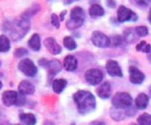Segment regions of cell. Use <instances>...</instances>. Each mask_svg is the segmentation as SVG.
I'll list each match as a JSON object with an SVG mask.
<instances>
[{"instance_id": "obj_43", "label": "cell", "mask_w": 151, "mask_h": 125, "mask_svg": "<svg viewBox=\"0 0 151 125\" xmlns=\"http://www.w3.org/2000/svg\"><path fill=\"white\" fill-rule=\"evenodd\" d=\"M2 87H3V84H2V82L0 81V90L2 89Z\"/></svg>"}, {"instance_id": "obj_26", "label": "cell", "mask_w": 151, "mask_h": 125, "mask_svg": "<svg viewBox=\"0 0 151 125\" xmlns=\"http://www.w3.org/2000/svg\"><path fill=\"white\" fill-rule=\"evenodd\" d=\"M137 123L139 125H151V116L148 113L141 115L137 118Z\"/></svg>"}, {"instance_id": "obj_19", "label": "cell", "mask_w": 151, "mask_h": 125, "mask_svg": "<svg viewBox=\"0 0 151 125\" xmlns=\"http://www.w3.org/2000/svg\"><path fill=\"white\" fill-rule=\"evenodd\" d=\"M28 47L34 51H39L41 49V39L38 34H34L28 40Z\"/></svg>"}, {"instance_id": "obj_3", "label": "cell", "mask_w": 151, "mask_h": 125, "mask_svg": "<svg viewBox=\"0 0 151 125\" xmlns=\"http://www.w3.org/2000/svg\"><path fill=\"white\" fill-rule=\"evenodd\" d=\"M85 19H86L85 11L81 7L76 6L71 10L70 18L66 21V27L70 30L77 29L83 25Z\"/></svg>"}, {"instance_id": "obj_10", "label": "cell", "mask_w": 151, "mask_h": 125, "mask_svg": "<svg viewBox=\"0 0 151 125\" xmlns=\"http://www.w3.org/2000/svg\"><path fill=\"white\" fill-rule=\"evenodd\" d=\"M106 71L107 73L111 77H123L122 70L119 63L115 60H108L106 63Z\"/></svg>"}, {"instance_id": "obj_42", "label": "cell", "mask_w": 151, "mask_h": 125, "mask_svg": "<svg viewBox=\"0 0 151 125\" xmlns=\"http://www.w3.org/2000/svg\"><path fill=\"white\" fill-rule=\"evenodd\" d=\"M149 92H150V95L151 97V86H150V88H149Z\"/></svg>"}, {"instance_id": "obj_5", "label": "cell", "mask_w": 151, "mask_h": 125, "mask_svg": "<svg viewBox=\"0 0 151 125\" xmlns=\"http://www.w3.org/2000/svg\"><path fill=\"white\" fill-rule=\"evenodd\" d=\"M18 69L26 76L27 77H35L37 74L38 69L35 63L28 58H25L20 60V62L18 64Z\"/></svg>"}, {"instance_id": "obj_13", "label": "cell", "mask_w": 151, "mask_h": 125, "mask_svg": "<svg viewBox=\"0 0 151 125\" xmlns=\"http://www.w3.org/2000/svg\"><path fill=\"white\" fill-rule=\"evenodd\" d=\"M19 94L15 91H5L2 94V101L3 104L6 107H11L12 105H16L18 100Z\"/></svg>"}, {"instance_id": "obj_2", "label": "cell", "mask_w": 151, "mask_h": 125, "mask_svg": "<svg viewBox=\"0 0 151 125\" xmlns=\"http://www.w3.org/2000/svg\"><path fill=\"white\" fill-rule=\"evenodd\" d=\"M73 97L80 114L86 115L96 109V98L90 92L80 90L77 91Z\"/></svg>"}, {"instance_id": "obj_31", "label": "cell", "mask_w": 151, "mask_h": 125, "mask_svg": "<svg viewBox=\"0 0 151 125\" xmlns=\"http://www.w3.org/2000/svg\"><path fill=\"white\" fill-rule=\"evenodd\" d=\"M50 21H51V24L57 27V28H59L60 27V19L59 17L55 14V13H52L51 16H50Z\"/></svg>"}, {"instance_id": "obj_20", "label": "cell", "mask_w": 151, "mask_h": 125, "mask_svg": "<svg viewBox=\"0 0 151 125\" xmlns=\"http://www.w3.org/2000/svg\"><path fill=\"white\" fill-rule=\"evenodd\" d=\"M19 121L25 125H35L36 117L32 113H21L19 116Z\"/></svg>"}, {"instance_id": "obj_36", "label": "cell", "mask_w": 151, "mask_h": 125, "mask_svg": "<svg viewBox=\"0 0 151 125\" xmlns=\"http://www.w3.org/2000/svg\"><path fill=\"white\" fill-rule=\"evenodd\" d=\"M106 4L108 7L115 8L116 7V1L115 0H106Z\"/></svg>"}, {"instance_id": "obj_35", "label": "cell", "mask_w": 151, "mask_h": 125, "mask_svg": "<svg viewBox=\"0 0 151 125\" xmlns=\"http://www.w3.org/2000/svg\"><path fill=\"white\" fill-rule=\"evenodd\" d=\"M146 44H147V42H146L145 41H142L139 44H137V46H136V50H137V51H142Z\"/></svg>"}, {"instance_id": "obj_12", "label": "cell", "mask_w": 151, "mask_h": 125, "mask_svg": "<svg viewBox=\"0 0 151 125\" xmlns=\"http://www.w3.org/2000/svg\"><path fill=\"white\" fill-rule=\"evenodd\" d=\"M129 79L131 83L134 85H140L142 84L145 79V75L142 73L139 69H137L134 66H131L129 68Z\"/></svg>"}, {"instance_id": "obj_29", "label": "cell", "mask_w": 151, "mask_h": 125, "mask_svg": "<svg viewBox=\"0 0 151 125\" xmlns=\"http://www.w3.org/2000/svg\"><path fill=\"white\" fill-rule=\"evenodd\" d=\"M135 31H136V34L139 37H144V36H147L148 34H149V29L147 26H139L135 28Z\"/></svg>"}, {"instance_id": "obj_33", "label": "cell", "mask_w": 151, "mask_h": 125, "mask_svg": "<svg viewBox=\"0 0 151 125\" xmlns=\"http://www.w3.org/2000/svg\"><path fill=\"white\" fill-rule=\"evenodd\" d=\"M134 1L140 6H145V7L148 6L151 2V0H134Z\"/></svg>"}, {"instance_id": "obj_39", "label": "cell", "mask_w": 151, "mask_h": 125, "mask_svg": "<svg viewBox=\"0 0 151 125\" xmlns=\"http://www.w3.org/2000/svg\"><path fill=\"white\" fill-rule=\"evenodd\" d=\"M66 11L65 10V11H63L62 12H61V14H60V17H59V19H60V21H63L64 19H65V16L66 15Z\"/></svg>"}, {"instance_id": "obj_11", "label": "cell", "mask_w": 151, "mask_h": 125, "mask_svg": "<svg viewBox=\"0 0 151 125\" xmlns=\"http://www.w3.org/2000/svg\"><path fill=\"white\" fill-rule=\"evenodd\" d=\"M43 44L46 47L47 50L52 55H58L62 52L61 46L56 41V40L53 37L46 38L43 41Z\"/></svg>"}, {"instance_id": "obj_38", "label": "cell", "mask_w": 151, "mask_h": 125, "mask_svg": "<svg viewBox=\"0 0 151 125\" xmlns=\"http://www.w3.org/2000/svg\"><path fill=\"white\" fill-rule=\"evenodd\" d=\"M76 1H79V0H63V4L65 5H68V4H73V3H74Z\"/></svg>"}, {"instance_id": "obj_23", "label": "cell", "mask_w": 151, "mask_h": 125, "mask_svg": "<svg viewBox=\"0 0 151 125\" xmlns=\"http://www.w3.org/2000/svg\"><path fill=\"white\" fill-rule=\"evenodd\" d=\"M137 34L135 29L133 28H127L124 31V40L127 43H134L137 39Z\"/></svg>"}, {"instance_id": "obj_17", "label": "cell", "mask_w": 151, "mask_h": 125, "mask_svg": "<svg viewBox=\"0 0 151 125\" xmlns=\"http://www.w3.org/2000/svg\"><path fill=\"white\" fill-rule=\"evenodd\" d=\"M111 93V84L108 81L102 83V85L97 89V94L101 99L110 98Z\"/></svg>"}, {"instance_id": "obj_4", "label": "cell", "mask_w": 151, "mask_h": 125, "mask_svg": "<svg viewBox=\"0 0 151 125\" xmlns=\"http://www.w3.org/2000/svg\"><path fill=\"white\" fill-rule=\"evenodd\" d=\"M112 105L116 109H127L132 106L133 98L127 93L119 92L112 98Z\"/></svg>"}, {"instance_id": "obj_32", "label": "cell", "mask_w": 151, "mask_h": 125, "mask_svg": "<svg viewBox=\"0 0 151 125\" xmlns=\"http://www.w3.org/2000/svg\"><path fill=\"white\" fill-rule=\"evenodd\" d=\"M26 102V99L24 97V95L19 94L18 95V100H17V102H16V106H23Z\"/></svg>"}, {"instance_id": "obj_25", "label": "cell", "mask_w": 151, "mask_h": 125, "mask_svg": "<svg viewBox=\"0 0 151 125\" xmlns=\"http://www.w3.org/2000/svg\"><path fill=\"white\" fill-rule=\"evenodd\" d=\"M63 43H64V47L70 51L74 50L77 48V43L75 42L74 39L71 36H65L64 38Z\"/></svg>"}, {"instance_id": "obj_22", "label": "cell", "mask_w": 151, "mask_h": 125, "mask_svg": "<svg viewBox=\"0 0 151 125\" xmlns=\"http://www.w3.org/2000/svg\"><path fill=\"white\" fill-rule=\"evenodd\" d=\"M148 104H149V97L143 93L140 94L135 100V107L138 109H145L148 107Z\"/></svg>"}, {"instance_id": "obj_27", "label": "cell", "mask_w": 151, "mask_h": 125, "mask_svg": "<svg viewBox=\"0 0 151 125\" xmlns=\"http://www.w3.org/2000/svg\"><path fill=\"white\" fill-rule=\"evenodd\" d=\"M110 41H111V44L113 47H119V46H120L123 43L124 39L120 35H112L110 38Z\"/></svg>"}, {"instance_id": "obj_30", "label": "cell", "mask_w": 151, "mask_h": 125, "mask_svg": "<svg viewBox=\"0 0 151 125\" xmlns=\"http://www.w3.org/2000/svg\"><path fill=\"white\" fill-rule=\"evenodd\" d=\"M28 54V50L25 48H18L14 50V56L17 57V58H20V57H23L25 56L26 55Z\"/></svg>"}, {"instance_id": "obj_45", "label": "cell", "mask_w": 151, "mask_h": 125, "mask_svg": "<svg viewBox=\"0 0 151 125\" xmlns=\"http://www.w3.org/2000/svg\"><path fill=\"white\" fill-rule=\"evenodd\" d=\"M14 125H20V124H14Z\"/></svg>"}, {"instance_id": "obj_9", "label": "cell", "mask_w": 151, "mask_h": 125, "mask_svg": "<svg viewBox=\"0 0 151 125\" xmlns=\"http://www.w3.org/2000/svg\"><path fill=\"white\" fill-rule=\"evenodd\" d=\"M85 79L91 86H96L104 79V73L99 69H89L85 72Z\"/></svg>"}, {"instance_id": "obj_8", "label": "cell", "mask_w": 151, "mask_h": 125, "mask_svg": "<svg viewBox=\"0 0 151 125\" xmlns=\"http://www.w3.org/2000/svg\"><path fill=\"white\" fill-rule=\"evenodd\" d=\"M91 41L95 46H96L97 48H101V49L108 48L111 45L110 38L100 31L93 32L91 35Z\"/></svg>"}, {"instance_id": "obj_47", "label": "cell", "mask_w": 151, "mask_h": 125, "mask_svg": "<svg viewBox=\"0 0 151 125\" xmlns=\"http://www.w3.org/2000/svg\"><path fill=\"white\" fill-rule=\"evenodd\" d=\"M0 65H1V63H0Z\"/></svg>"}, {"instance_id": "obj_28", "label": "cell", "mask_w": 151, "mask_h": 125, "mask_svg": "<svg viewBox=\"0 0 151 125\" xmlns=\"http://www.w3.org/2000/svg\"><path fill=\"white\" fill-rule=\"evenodd\" d=\"M40 10V6H39V4H33L23 15L24 16H26V17H27V18H29L30 16H33V15H35V14H36V12Z\"/></svg>"}, {"instance_id": "obj_44", "label": "cell", "mask_w": 151, "mask_h": 125, "mask_svg": "<svg viewBox=\"0 0 151 125\" xmlns=\"http://www.w3.org/2000/svg\"><path fill=\"white\" fill-rule=\"evenodd\" d=\"M129 125H139V124H130Z\"/></svg>"}, {"instance_id": "obj_15", "label": "cell", "mask_w": 151, "mask_h": 125, "mask_svg": "<svg viewBox=\"0 0 151 125\" xmlns=\"http://www.w3.org/2000/svg\"><path fill=\"white\" fill-rule=\"evenodd\" d=\"M18 90L22 95H31L35 93V87L30 81L22 80L18 86Z\"/></svg>"}, {"instance_id": "obj_46", "label": "cell", "mask_w": 151, "mask_h": 125, "mask_svg": "<svg viewBox=\"0 0 151 125\" xmlns=\"http://www.w3.org/2000/svg\"><path fill=\"white\" fill-rule=\"evenodd\" d=\"M89 1H93V0H89Z\"/></svg>"}, {"instance_id": "obj_14", "label": "cell", "mask_w": 151, "mask_h": 125, "mask_svg": "<svg viewBox=\"0 0 151 125\" xmlns=\"http://www.w3.org/2000/svg\"><path fill=\"white\" fill-rule=\"evenodd\" d=\"M46 69H48V78H49V80L50 81V79L61 71L62 65L58 60L53 59L51 61H49V64Z\"/></svg>"}, {"instance_id": "obj_21", "label": "cell", "mask_w": 151, "mask_h": 125, "mask_svg": "<svg viewBox=\"0 0 151 125\" xmlns=\"http://www.w3.org/2000/svg\"><path fill=\"white\" fill-rule=\"evenodd\" d=\"M67 81L64 79H58L52 82V90L56 94H61L66 87Z\"/></svg>"}, {"instance_id": "obj_18", "label": "cell", "mask_w": 151, "mask_h": 125, "mask_svg": "<svg viewBox=\"0 0 151 125\" xmlns=\"http://www.w3.org/2000/svg\"><path fill=\"white\" fill-rule=\"evenodd\" d=\"M88 13H89V16L93 19L100 18L104 15V9L101 5L97 4H94L89 7Z\"/></svg>"}, {"instance_id": "obj_16", "label": "cell", "mask_w": 151, "mask_h": 125, "mask_svg": "<svg viewBox=\"0 0 151 125\" xmlns=\"http://www.w3.org/2000/svg\"><path fill=\"white\" fill-rule=\"evenodd\" d=\"M78 67L77 58L73 55H68L64 59V68L67 71H73Z\"/></svg>"}, {"instance_id": "obj_6", "label": "cell", "mask_w": 151, "mask_h": 125, "mask_svg": "<svg viewBox=\"0 0 151 125\" xmlns=\"http://www.w3.org/2000/svg\"><path fill=\"white\" fill-rule=\"evenodd\" d=\"M135 114H136V109L133 106H131L127 109H119L112 107L110 112L111 117L114 121H121L124 120L127 116H133Z\"/></svg>"}, {"instance_id": "obj_34", "label": "cell", "mask_w": 151, "mask_h": 125, "mask_svg": "<svg viewBox=\"0 0 151 125\" xmlns=\"http://www.w3.org/2000/svg\"><path fill=\"white\" fill-rule=\"evenodd\" d=\"M38 63H39V65L40 66H42V68H45L46 69V67L48 66V64H49V60H47L45 58H42V59L39 60Z\"/></svg>"}, {"instance_id": "obj_41", "label": "cell", "mask_w": 151, "mask_h": 125, "mask_svg": "<svg viewBox=\"0 0 151 125\" xmlns=\"http://www.w3.org/2000/svg\"><path fill=\"white\" fill-rule=\"evenodd\" d=\"M0 125H12L10 123H3V124H1Z\"/></svg>"}, {"instance_id": "obj_24", "label": "cell", "mask_w": 151, "mask_h": 125, "mask_svg": "<svg viewBox=\"0 0 151 125\" xmlns=\"http://www.w3.org/2000/svg\"><path fill=\"white\" fill-rule=\"evenodd\" d=\"M11 49V42L9 38L5 34L0 35V52L5 53L8 52Z\"/></svg>"}, {"instance_id": "obj_1", "label": "cell", "mask_w": 151, "mask_h": 125, "mask_svg": "<svg viewBox=\"0 0 151 125\" xmlns=\"http://www.w3.org/2000/svg\"><path fill=\"white\" fill-rule=\"evenodd\" d=\"M4 29L5 32L10 34L11 38L14 41H18L22 39L30 30L29 18L22 14L20 18L13 19L12 22H8Z\"/></svg>"}, {"instance_id": "obj_7", "label": "cell", "mask_w": 151, "mask_h": 125, "mask_svg": "<svg viewBox=\"0 0 151 125\" xmlns=\"http://www.w3.org/2000/svg\"><path fill=\"white\" fill-rule=\"evenodd\" d=\"M118 20L119 22H127L130 20L136 21L138 20V15L125 5H120L118 9Z\"/></svg>"}, {"instance_id": "obj_40", "label": "cell", "mask_w": 151, "mask_h": 125, "mask_svg": "<svg viewBox=\"0 0 151 125\" xmlns=\"http://www.w3.org/2000/svg\"><path fill=\"white\" fill-rule=\"evenodd\" d=\"M149 22L151 24V8H150V13H149Z\"/></svg>"}, {"instance_id": "obj_37", "label": "cell", "mask_w": 151, "mask_h": 125, "mask_svg": "<svg viewBox=\"0 0 151 125\" xmlns=\"http://www.w3.org/2000/svg\"><path fill=\"white\" fill-rule=\"evenodd\" d=\"M89 125H105V123L104 121H93Z\"/></svg>"}]
</instances>
